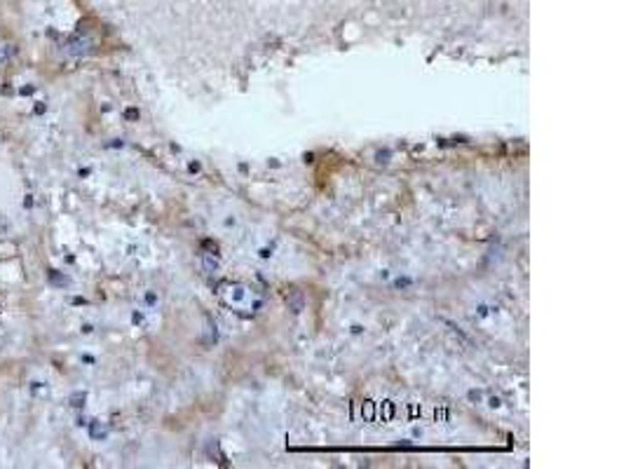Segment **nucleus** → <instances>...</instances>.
Wrapping results in <instances>:
<instances>
[{
	"label": "nucleus",
	"mask_w": 626,
	"mask_h": 469,
	"mask_svg": "<svg viewBox=\"0 0 626 469\" xmlns=\"http://www.w3.org/2000/svg\"><path fill=\"white\" fill-rule=\"evenodd\" d=\"M89 47H92V40L82 38V35H73V38L66 43V52H68V54H75V56L87 54Z\"/></svg>",
	"instance_id": "f257e3e1"
},
{
	"label": "nucleus",
	"mask_w": 626,
	"mask_h": 469,
	"mask_svg": "<svg viewBox=\"0 0 626 469\" xmlns=\"http://www.w3.org/2000/svg\"><path fill=\"white\" fill-rule=\"evenodd\" d=\"M12 54H14V47L10 43H0V66H5L12 59Z\"/></svg>",
	"instance_id": "f03ea898"
}]
</instances>
